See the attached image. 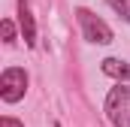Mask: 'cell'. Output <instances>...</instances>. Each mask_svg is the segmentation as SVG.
Returning <instances> with one entry per match:
<instances>
[{
  "label": "cell",
  "instance_id": "7a4b0ae2",
  "mask_svg": "<svg viewBox=\"0 0 130 127\" xmlns=\"http://www.w3.org/2000/svg\"><path fill=\"white\" fill-rule=\"evenodd\" d=\"M76 15H79V24H82V33L88 42H97V45L112 42V27L103 18H97L91 9H76Z\"/></svg>",
  "mask_w": 130,
  "mask_h": 127
},
{
  "label": "cell",
  "instance_id": "6da1fadb",
  "mask_svg": "<svg viewBox=\"0 0 130 127\" xmlns=\"http://www.w3.org/2000/svg\"><path fill=\"white\" fill-rule=\"evenodd\" d=\"M106 118L112 127H130V85H115L106 97Z\"/></svg>",
  "mask_w": 130,
  "mask_h": 127
},
{
  "label": "cell",
  "instance_id": "ba28073f",
  "mask_svg": "<svg viewBox=\"0 0 130 127\" xmlns=\"http://www.w3.org/2000/svg\"><path fill=\"white\" fill-rule=\"evenodd\" d=\"M0 127H24V124H21L18 118H9V115H3V118H0Z\"/></svg>",
  "mask_w": 130,
  "mask_h": 127
},
{
  "label": "cell",
  "instance_id": "8992f818",
  "mask_svg": "<svg viewBox=\"0 0 130 127\" xmlns=\"http://www.w3.org/2000/svg\"><path fill=\"white\" fill-rule=\"evenodd\" d=\"M109 6H112L124 21H130V0H109Z\"/></svg>",
  "mask_w": 130,
  "mask_h": 127
},
{
  "label": "cell",
  "instance_id": "5b68a950",
  "mask_svg": "<svg viewBox=\"0 0 130 127\" xmlns=\"http://www.w3.org/2000/svg\"><path fill=\"white\" fill-rule=\"evenodd\" d=\"M103 73L118 79V82H130V64L127 61H118V58H106L103 61Z\"/></svg>",
  "mask_w": 130,
  "mask_h": 127
},
{
  "label": "cell",
  "instance_id": "52a82bcc",
  "mask_svg": "<svg viewBox=\"0 0 130 127\" xmlns=\"http://www.w3.org/2000/svg\"><path fill=\"white\" fill-rule=\"evenodd\" d=\"M0 30H3V42H15V24H12L9 18L0 24Z\"/></svg>",
  "mask_w": 130,
  "mask_h": 127
},
{
  "label": "cell",
  "instance_id": "277c9868",
  "mask_svg": "<svg viewBox=\"0 0 130 127\" xmlns=\"http://www.w3.org/2000/svg\"><path fill=\"white\" fill-rule=\"evenodd\" d=\"M18 24H21V33H24V42L27 45H36V24H33L27 0H18Z\"/></svg>",
  "mask_w": 130,
  "mask_h": 127
},
{
  "label": "cell",
  "instance_id": "3957f363",
  "mask_svg": "<svg viewBox=\"0 0 130 127\" xmlns=\"http://www.w3.org/2000/svg\"><path fill=\"white\" fill-rule=\"evenodd\" d=\"M27 91V73L21 67H6L0 76V97L6 103H18Z\"/></svg>",
  "mask_w": 130,
  "mask_h": 127
}]
</instances>
